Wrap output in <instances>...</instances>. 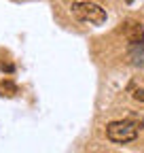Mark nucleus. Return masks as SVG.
I'll return each instance as SVG.
<instances>
[{
	"instance_id": "1",
	"label": "nucleus",
	"mask_w": 144,
	"mask_h": 153,
	"mask_svg": "<svg viewBox=\"0 0 144 153\" xmlns=\"http://www.w3.org/2000/svg\"><path fill=\"white\" fill-rule=\"evenodd\" d=\"M142 128V121L136 117L129 119H119V121H110L106 126V138L112 143H132L138 138Z\"/></svg>"
},
{
	"instance_id": "2",
	"label": "nucleus",
	"mask_w": 144,
	"mask_h": 153,
	"mask_svg": "<svg viewBox=\"0 0 144 153\" xmlns=\"http://www.w3.org/2000/svg\"><path fill=\"white\" fill-rule=\"evenodd\" d=\"M70 11H72V15H74L79 22H87V24H93V26H102L106 22V11L100 4H96V2H89V0L72 2Z\"/></svg>"
},
{
	"instance_id": "3",
	"label": "nucleus",
	"mask_w": 144,
	"mask_h": 153,
	"mask_svg": "<svg viewBox=\"0 0 144 153\" xmlns=\"http://www.w3.org/2000/svg\"><path fill=\"white\" fill-rule=\"evenodd\" d=\"M129 60L132 64L144 68V34L129 41Z\"/></svg>"
},
{
	"instance_id": "4",
	"label": "nucleus",
	"mask_w": 144,
	"mask_h": 153,
	"mask_svg": "<svg viewBox=\"0 0 144 153\" xmlns=\"http://www.w3.org/2000/svg\"><path fill=\"white\" fill-rule=\"evenodd\" d=\"M127 94L132 96L134 100H138V102H144V79H132L129 83H127Z\"/></svg>"
},
{
	"instance_id": "5",
	"label": "nucleus",
	"mask_w": 144,
	"mask_h": 153,
	"mask_svg": "<svg viewBox=\"0 0 144 153\" xmlns=\"http://www.w3.org/2000/svg\"><path fill=\"white\" fill-rule=\"evenodd\" d=\"M17 94H19L17 83H13L11 79L0 81V96H2V98H13V96H17Z\"/></svg>"
},
{
	"instance_id": "6",
	"label": "nucleus",
	"mask_w": 144,
	"mask_h": 153,
	"mask_svg": "<svg viewBox=\"0 0 144 153\" xmlns=\"http://www.w3.org/2000/svg\"><path fill=\"white\" fill-rule=\"evenodd\" d=\"M125 2H127V4H132V2H134V0H125Z\"/></svg>"
}]
</instances>
